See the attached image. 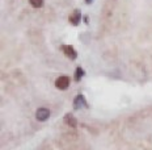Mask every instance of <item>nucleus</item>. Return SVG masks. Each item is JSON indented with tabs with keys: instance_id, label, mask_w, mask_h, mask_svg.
Listing matches in <instances>:
<instances>
[{
	"instance_id": "obj_6",
	"label": "nucleus",
	"mask_w": 152,
	"mask_h": 150,
	"mask_svg": "<svg viewBox=\"0 0 152 150\" xmlns=\"http://www.w3.org/2000/svg\"><path fill=\"white\" fill-rule=\"evenodd\" d=\"M80 18H81V12L79 11V9H76V11L74 12V15L69 17V21H71L74 25H77L79 23H80Z\"/></svg>"
},
{
	"instance_id": "obj_2",
	"label": "nucleus",
	"mask_w": 152,
	"mask_h": 150,
	"mask_svg": "<svg viewBox=\"0 0 152 150\" xmlns=\"http://www.w3.org/2000/svg\"><path fill=\"white\" fill-rule=\"evenodd\" d=\"M36 117H37V120H39V121H46L50 117V111L47 109V108H39L36 112Z\"/></svg>"
},
{
	"instance_id": "obj_4",
	"label": "nucleus",
	"mask_w": 152,
	"mask_h": 150,
	"mask_svg": "<svg viewBox=\"0 0 152 150\" xmlns=\"http://www.w3.org/2000/svg\"><path fill=\"white\" fill-rule=\"evenodd\" d=\"M63 52H64L66 55L71 59H76V57H77V53L75 52V49L72 46H64L63 47Z\"/></svg>"
},
{
	"instance_id": "obj_5",
	"label": "nucleus",
	"mask_w": 152,
	"mask_h": 150,
	"mask_svg": "<svg viewBox=\"0 0 152 150\" xmlns=\"http://www.w3.org/2000/svg\"><path fill=\"white\" fill-rule=\"evenodd\" d=\"M64 123L67 124V125H69L71 128H76V125H77V121H76V119L72 116L71 113H67L64 116Z\"/></svg>"
},
{
	"instance_id": "obj_7",
	"label": "nucleus",
	"mask_w": 152,
	"mask_h": 150,
	"mask_svg": "<svg viewBox=\"0 0 152 150\" xmlns=\"http://www.w3.org/2000/svg\"><path fill=\"white\" fill-rule=\"evenodd\" d=\"M83 75H84V70L81 67H77L76 69V71H75V81L79 82L81 78H83Z\"/></svg>"
},
{
	"instance_id": "obj_9",
	"label": "nucleus",
	"mask_w": 152,
	"mask_h": 150,
	"mask_svg": "<svg viewBox=\"0 0 152 150\" xmlns=\"http://www.w3.org/2000/svg\"><path fill=\"white\" fill-rule=\"evenodd\" d=\"M85 1H87V3H91V1H92V0H85Z\"/></svg>"
},
{
	"instance_id": "obj_3",
	"label": "nucleus",
	"mask_w": 152,
	"mask_h": 150,
	"mask_svg": "<svg viewBox=\"0 0 152 150\" xmlns=\"http://www.w3.org/2000/svg\"><path fill=\"white\" fill-rule=\"evenodd\" d=\"M74 107L76 108V109H79V108H87L88 107L87 101H85V98L83 96V95H77V96L75 98Z\"/></svg>"
},
{
	"instance_id": "obj_1",
	"label": "nucleus",
	"mask_w": 152,
	"mask_h": 150,
	"mask_svg": "<svg viewBox=\"0 0 152 150\" xmlns=\"http://www.w3.org/2000/svg\"><path fill=\"white\" fill-rule=\"evenodd\" d=\"M68 86H69V78L68 76H66V75L59 76V78L55 81V87L58 88V90H62V91L67 90Z\"/></svg>"
},
{
	"instance_id": "obj_8",
	"label": "nucleus",
	"mask_w": 152,
	"mask_h": 150,
	"mask_svg": "<svg viewBox=\"0 0 152 150\" xmlns=\"http://www.w3.org/2000/svg\"><path fill=\"white\" fill-rule=\"evenodd\" d=\"M29 3L34 8H41L43 5V0H29Z\"/></svg>"
}]
</instances>
